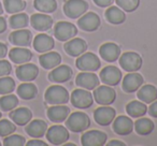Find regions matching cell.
<instances>
[{"instance_id":"40","label":"cell","mask_w":157,"mask_h":146,"mask_svg":"<svg viewBox=\"0 0 157 146\" xmlns=\"http://www.w3.org/2000/svg\"><path fill=\"white\" fill-rule=\"evenodd\" d=\"M26 143V140L24 137L20 134H10L8 137H5L3 140V145L5 146H23Z\"/></svg>"},{"instance_id":"8","label":"cell","mask_w":157,"mask_h":146,"mask_svg":"<svg viewBox=\"0 0 157 146\" xmlns=\"http://www.w3.org/2000/svg\"><path fill=\"white\" fill-rule=\"evenodd\" d=\"M93 97L95 98L96 102L101 105H110L115 101L116 92L112 87L107 85L97 86L94 90Z\"/></svg>"},{"instance_id":"9","label":"cell","mask_w":157,"mask_h":146,"mask_svg":"<svg viewBox=\"0 0 157 146\" xmlns=\"http://www.w3.org/2000/svg\"><path fill=\"white\" fill-rule=\"evenodd\" d=\"M78 33V29L72 23L69 22H58L55 24L54 36L59 41H68L72 39Z\"/></svg>"},{"instance_id":"44","label":"cell","mask_w":157,"mask_h":146,"mask_svg":"<svg viewBox=\"0 0 157 146\" xmlns=\"http://www.w3.org/2000/svg\"><path fill=\"white\" fill-rule=\"evenodd\" d=\"M148 113L151 116L157 118V100L153 101L152 104L150 105V109H148Z\"/></svg>"},{"instance_id":"25","label":"cell","mask_w":157,"mask_h":146,"mask_svg":"<svg viewBox=\"0 0 157 146\" xmlns=\"http://www.w3.org/2000/svg\"><path fill=\"white\" fill-rule=\"evenodd\" d=\"M9 116L14 124L18 126H25L31 120L33 113L28 107H17V109L12 110Z\"/></svg>"},{"instance_id":"30","label":"cell","mask_w":157,"mask_h":146,"mask_svg":"<svg viewBox=\"0 0 157 146\" xmlns=\"http://www.w3.org/2000/svg\"><path fill=\"white\" fill-rule=\"evenodd\" d=\"M138 98L144 103H152L157 100V88L153 85H144L138 90Z\"/></svg>"},{"instance_id":"39","label":"cell","mask_w":157,"mask_h":146,"mask_svg":"<svg viewBox=\"0 0 157 146\" xmlns=\"http://www.w3.org/2000/svg\"><path fill=\"white\" fill-rule=\"evenodd\" d=\"M116 5L125 12H133L138 9L140 0H115Z\"/></svg>"},{"instance_id":"35","label":"cell","mask_w":157,"mask_h":146,"mask_svg":"<svg viewBox=\"0 0 157 146\" xmlns=\"http://www.w3.org/2000/svg\"><path fill=\"white\" fill-rule=\"evenodd\" d=\"M33 7L42 13H53L57 9L56 0H35Z\"/></svg>"},{"instance_id":"42","label":"cell","mask_w":157,"mask_h":146,"mask_svg":"<svg viewBox=\"0 0 157 146\" xmlns=\"http://www.w3.org/2000/svg\"><path fill=\"white\" fill-rule=\"evenodd\" d=\"M12 71V66L8 60L0 59V77L9 75Z\"/></svg>"},{"instance_id":"45","label":"cell","mask_w":157,"mask_h":146,"mask_svg":"<svg viewBox=\"0 0 157 146\" xmlns=\"http://www.w3.org/2000/svg\"><path fill=\"white\" fill-rule=\"evenodd\" d=\"M27 146H46L48 144L44 143V142L40 141V140H31V141H28L26 143Z\"/></svg>"},{"instance_id":"6","label":"cell","mask_w":157,"mask_h":146,"mask_svg":"<svg viewBox=\"0 0 157 146\" xmlns=\"http://www.w3.org/2000/svg\"><path fill=\"white\" fill-rule=\"evenodd\" d=\"M88 5L84 0H68L63 6V12L69 18L81 17L87 12Z\"/></svg>"},{"instance_id":"11","label":"cell","mask_w":157,"mask_h":146,"mask_svg":"<svg viewBox=\"0 0 157 146\" xmlns=\"http://www.w3.org/2000/svg\"><path fill=\"white\" fill-rule=\"evenodd\" d=\"M107 142V134L99 130H90L84 132L81 137V143L84 146H102Z\"/></svg>"},{"instance_id":"16","label":"cell","mask_w":157,"mask_h":146,"mask_svg":"<svg viewBox=\"0 0 157 146\" xmlns=\"http://www.w3.org/2000/svg\"><path fill=\"white\" fill-rule=\"evenodd\" d=\"M143 82L144 80L141 74L136 73V72H130V73H128V74L124 77L122 87L124 89V92L131 94V92H135L136 90L139 89L142 84H143Z\"/></svg>"},{"instance_id":"13","label":"cell","mask_w":157,"mask_h":146,"mask_svg":"<svg viewBox=\"0 0 157 146\" xmlns=\"http://www.w3.org/2000/svg\"><path fill=\"white\" fill-rule=\"evenodd\" d=\"M100 17L94 12H87L81 16V18L78 21V26L84 31L92 32L99 28L100 26Z\"/></svg>"},{"instance_id":"12","label":"cell","mask_w":157,"mask_h":146,"mask_svg":"<svg viewBox=\"0 0 157 146\" xmlns=\"http://www.w3.org/2000/svg\"><path fill=\"white\" fill-rule=\"evenodd\" d=\"M101 82L109 86H115L122 81V72L114 66H107L100 72Z\"/></svg>"},{"instance_id":"19","label":"cell","mask_w":157,"mask_h":146,"mask_svg":"<svg viewBox=\"0 0 157 146\" xmlns=\"http://www.w3.org/2000/svg\"><path fill=\"white\" fill-rule=\"evenodd\" d=\"M87 50V43L81 38H74L68 40L65 44V51L69 56L78 57Z\"/></svg>"},{"instance_id":"31","label":"cell","mask_w":157,"mask_h":146,"mask_svg":"<svg viewBox=\"0 0 157 146\" xmlns=\"http://www.w3.org/2000/svg\"><path fill=\"white\" fill-rule=\"evenodd\" d=\"M105 15L108 22L113 25H120L126 20V15H125L124 11L117 7H109L105 11Z\"/></svg>"},{"instance_id":"26","label":"cell","mask_w":157,"mask_h":146,"mask_svg":"<svg viewBox=\"0 0 157 146\" xmlns=\"http://www.w3.org/2000/svg\"><path fill=\"white\" fill-rule=\"evenodd\" d=\"M9 58L11 59L12 62L22 65L25 62H29L33 58V53L30 50L26 47H13L9 52Z\"/></svg>"},{"instance_id":"36","label":"cell","mask_w":157,"mask_h":146,"mask_svg":"<svg viewBox=\"0 0 157 146\" xmlns=\"http://www.w3.org/2000/svg\"><path fill=\"white\" fill-rule=\"evenodd\" d=\"M18 104V98L15 95H3L0 98V110L1 111H12L13 109H15Z\"/></svg>"},{"instance_id":"15","label":"cell","mask_w":157,"mask_h":146,"mask_svg":"<svg viewBox=\"0 0 157 146\" xmlns=\"http://www.w3.org/2000/svg\"><path fill=\"white\" fill-rule=\"evenodd\" d=\"M73 71L69 66H57L48 74V80L53 83H66L72 77Z\"/></svg>"},{"instance_id":"50","label":"cell","mask_w":157,"mask_h":146,"mask_svg":"<svg viewBox=\"0 0 157 146\" xmlns=\"http://www.w3.org/2000/svg\"><path fill=\"white\" fill-rule=\"evenodd\" d=\"M1 116H2V114H1V112H0V118H1Z\"/></svg>"},{"instance_id":"34","label":"cell","mask_w":157,"mask_h":146,"mask_svg":"<svg viewBox=\"0 0 157 146\" xmlns=\"http://www.w3.org/2000/svg\"><path fill=\"white\" fill-rule=\"evenodd\" d=\"M10 27L13 29L25 28L29 24V17L26 13H14L9 20Z\"/></svg>"},{"instance_id":"38","label":"cell","mask_w":157,"mask_h":146,"mask_svg":"<svg viewBox=\"0 0 157 146\" xmlns=\"http://www.w3.org/2000/svg\"><path fill=\"white\" fill-rule=\"evenodd\" d=\"M14 89H15V81L12 77L8 75L0 77V95L11 94Z\"/></svg>"},{"instance_id":"23","label":"cell","mask_w":157,"mask_h":146,"mask_svg":"<svg viewBox=\"0 0 157 146\" xmlns=\"http://www.w3.org/2000/svg\"><path fill=\"white\" fill-rule=\"evenodd\" d=\"M113 130L120 135H128L133 130V122L127 116H117L113 122Z\"/></svg>"},{"instance_id":"21","label":"cell","mask_w":157,"mask_h":146,"mask_svg":"<svg viewBox=\"0 0 157 146\" xmlns=\"http://www.w3.org/2000/svg\"><path fill=\"white\" fill-rule=\"evenodd\" d=\"M9 40L15 46H29L33 41V35L27 29H17L10 33Z\"/></svg>"},{"instance_id":"2","label":"cell","mask_w":157,"mask_h":146,"mask_svg":"<svg viewBox=\"0 0 157 146\" xmlns=\"http://www.w3.org/2000/svg\"><path fill=\"white\" fill-rule=\"evenodd\" d=\"M44 99L48 104H65L69 101V92L59 85H53L46 89Z\"/></svg>"},{"instance_id":"22","label":"cell","mask_w":157,"mask_h":146,"mask_svg":"<svg viewBox=\"0 0 157 146\" xmlns=\"http://www.w3.org/2000/svg\"><path fill=\"white\" fill-rule=\"evenodd\" d=\"M46 114L51 122H63L69 116L70 109L68 107H63V104H54V107H48Z\"/></svg>"},{"instance_id":"48","label":"cell","mask_w":157,"mask_h":146,"mask_svg":"<svg viewBox=\"0 0 157 146\" xmlns=\"http://www.w3.org/2000/svg\"><path fill=\"white\" fill-rule=\"evenodd\" d=\"M108 145L109 146H125L126 144L123 143V142H121V141H118V140H112L111 142L108 143Z\"/></svg>"},{"instance_id":"43","label":"cell","mask_w":157,"mask_h":146,"mask_svg":"<svg viewBox=\"0 0 157 146\" xmlns=\"http://www.w3.org/2000/svg\"><path fill=\"white\" fill-rule=\"evenodd\" d=\"M114 0H94V2L96 3L98 7H101V8H107V7H110V6L113 3Z\"/></svg>"},{"instance_id":"3","label":"cell","mask_w":157,"mask_h":146,"mask_svg":"<svg viewBox=\"0 0 157 146\" xmlns=\"http://www.w3.org/2000/svg\"><path fill=\"white\" fill-rule=\"evenodd\" d=\"M76 68L81 71L94 72L100 68L101 62L100 59L94 53H85L78 57L75 61Z\"/></svg>"},{"instance_id":"18","label":"cell","mask_w":157,"mask_h":146,"mask_svg":"<svg viewBox=\"0 0 157 146\" xmlns=\"http://www.w3.org/2000/svg\"><path fill=\"white\" fill-rule=\"evenodd\" d=\"M99 54L108 62H114L121 56V47L113 42H107L99 48Z\"/></svg>"},{"instance_id":"20","label":"cell","mask_w":157,"mask_h":146,"mask_svg":"<svg viewBox=\"0 0 157 146\" xmlns=\"http://www.w3.org/2000/svg\"><path fill=\"white\" fill-rule=\"evenodd\" d=\"M30 24L38 31H46L53 26V18L46 13H36L30 17Z\"/></svg>"},{"instance_id":"47","label":"cell","mask_w":157,"mask_h":146,"mask_svg":"<svg viewBox=\"0 0 157 146\" xmlns=\"http://www.w3.org/2000/svg\"><path fill=\"white\" fill-rule=\"evenodd\" d=\"M7 30V21L5 17L0 16V33L5 32Z\"/></svg>"},{"instance_id":"5","label":"cell","mask_w":157,"mask_h":146,"mask_svg":"<svg viewBox=\"0 0 157 146\" xmlns=\"http://www.w3.org/2000/svg\"><path fill=\"white\" fill-rule=\"evenodd\" d=\"M142 58L138 53L126 52L120 57V66L127 72H136L141 69Z\"/></svg>"},{"instance_id":"32","label":"cell","mask_w":157,"mask_h":146,"mask_svg":"<svg viewBox=\"0 0 157 146\" xmlns=\"http://www.w3.org/2000/svg\"><path fill=\"white\" fill-rule=\"evenodd\" d=\"M126 112L131 117H142L147 112V107L141 101H131L126 105Z\"/></svg>"},{"instance_id":"24","label":"cell","mask_w":157,"mask_h":146,"mask_svg":"<svg viewBox=\"0 0 157 146\" xmlns=\"http://www.w3.org/2000/svg\"><path fill=\"white\" fill-rule=\"evenodd\" d=\"M46 130H48V125L42 119L31 120L27 124L26 128H25L27 134L30 135L31 137H36V139H39V137L45 135Z\"/></svg>"},{"instance_id":"14","label":"cell","mask_w":157,"mask_h":146,"mask_svg":"<svg viewBox=\"0 0 157 146\" xmlns=\"http://www.w3.org/2000/svg\"><path fill=\"white\" fill-rule=\"evenodd\" d=\"M99 83H100V81H99L98 77L93 72L88 71L81 72L75 79V84L78 87L87 90L95 89L97 86H99Z\"/></svg>"},{"instance_id":"27","label":"cell","mask_w":157,"mask_h":146,"mask_svg":"<svg viewBox=\"0 0 157 146\" xmlns=\"http://www.w3.org/2000/svg\"><path fill=\"white\" fill-rule=\"evenodd\" d=\"M54 47V39L45 33H40L33 39V48L39 53H46Z\"/></svg>"},{"instance_id":"37","label":"cell","mask_w":157,"mask_h":146,"mask_svg":"<svg viewBox=\"0 0 157 146\" xmlns=\"http://www.w3.org/2000/svg\"><path fill=\"white\" fill-rule=\"evenodd\" d=\"M5 10L10 14L22 12L26 8V2L24 0H3Z\"/></svg>"},{"instance_id":"28","label":"cell","mask_w":157,"mask_h":146,"mask_svg":"<svg viewBox=\"0 0 157 146\" xmlns=\"http://www.w3.org/2000/svg\"><path fill=\"white\" fill-rule=\"evenodd\" d=\"M40 65L46 70L54 69L55 67L60 65L61 57L56 52H46L45 54L40 55L39 57Z\"/></svg>"},{"instance_id":"41","label":"cell","mask_w":157,"mask_h":146,"mask_svg":"<svg viewBox=\"0 0 157 146\" xmlns=\"http://www.w3.org/2000/svg\"><path fill=\"white\" fill-rule=\"evenodd\" d=\"M16 126L14 122H10L8 119H1L0 120V137H8L15 132Z\"/></svg>"},{"instance_id":"10","label":"cell","mask_w":157,"mask_h":146,"mask_svg":"<svg viewBox=\"0 0 157 146\" xmlns=\"http://www.w3.org/2000/svg\"><path fill=\"white\" fill-rule=\"evenodd\" d=\"M16 77L22 82H31L39 75V69L33 63H22L15 70Z\"/></svg>"},{"instance_id":"7","label":"cell","mask_w":157,"mask_h":146,"mask_svg":"<svg viewBox=\"0 0 157 146\" xmlns=\"http://www.w3.org/2000/svg\"><path fill=\"white\" fill-rule=\"evenodd\" d=\"M46 139L53 145H61L69 140V132L66 127L55 125L46 130Z\"/></svg>"},{"instance_id":"17","label":"cell","mask_w":157,"mask_h":146,"mask_svg":"<svg viewBox=\"0 0 157 146\" xmlns=\"http://www.w3.org/2000/svg\"><path fill=\"white\" fill-rule=\"evenodd\" d=\"M116 112L113 107H100L94 112V118L97 124L100 126H108L114 120Z\"/></svg>"},{"instance_id":"33","label":"cell","mask_w":157,"mask_h":146,"mask_svg":"<svg viewBox=\"0 0 157 146\" xmlns=\"http://www.w3.org/2000/svg\"><path fill=\"white\" fill-rule=\"evenodd\" d=\"M133 128L138 134L147 135L151 134L154 130V122L148 118H140L136 122H133Z\"/></svg>"},{"instance_id":"29","label":"cell","mask_w":157,"mask_h":146,"mask_svg":"<svg viewBox=\"0 0 157 146\" xmlns=\"http://www.w3.org/2000/svg\"><path fill=\"white\" fill-rule=\"evenodd\" d=\"M16 92H17V96L20 98L24 99V100H33L38 95L37 86L33 83H30V82H24V83H22L17 87Z\"/></svg>"},{"instance_id":"49","label":"cell","mask_w":157,"mask_h":146,"mask_svg":"<svg viewBox=\"0 0 157 146\" xmlns=\"http://www.w3.org/2000/svg\"><path fill=\"white\" fill-rule=\"evenodd\" d=\"M3 13V7H2V5H1V2H0V15Z\"/></svg>"},{"instance_id":"1","label":"cell","mask_w":157,"mask_h":146,"mask_svg":"<svg viewBox=\"0 0 157 146\" xmlns=\"http://www.w3.org/2000/svg\"><path fill=\"white\" fill-rule=\"evenodd\" d=\"M66 126L72 132H83L86 129L90 128V119L85 113L82 112H74L71 115L69 114L66 122Z\"/></svg>"},{"instance_id":"46","label":"cell","mask_w":157,"mask_h":146,"mask_svg":"<svg viewBox=\"0 0 157 146\" xmlns=\"http://www.w3.org/2000/svg\"><path fill=\"white\" fill-rule=\"evenodd\" d=\"M8 54V47L5 43L0 42V59H3Z\"/></svg>"},{"instance_id":"51","label":"cell","mask_w":157,"mask_h":146,"mask_svg":"<svg viewBox=\"0 0 157 146\" xmlns=\"http://www.w3.org/2000/svg\"><path fill=\"white\" fill-rule=\"evenodd\" d=\"M0 145H1V143H0Z\"/></svg>"},{"instance_id":"4","label":"cell","mask_w":157,"mask_h":146,"mask_svg":"<svg viewBox=\"0 0 157 146\" xmlns=\"http://www.w3.org/2000/svg\"><path fill=\"white\" fill-rule=\"evenodd\" d=\"M94 102V97L90 90L80 88L72 92L71 94V103L76 109H87L92 107Z\"/></svg>"}]
</instances>
